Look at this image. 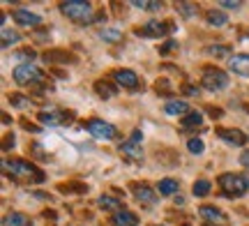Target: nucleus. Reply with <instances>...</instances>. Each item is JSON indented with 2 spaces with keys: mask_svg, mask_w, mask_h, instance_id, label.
Segmentation results:
<instances>
[{
  "mask_svg": "<svg viewBox=\"0 0 249 226\" xmlns=\"http://www.w3.org/2000/svg\"><path fill=\"white\" fill-rule=\"evenodd\" d=\"M217 182H219L222 196H229V199H238L249 191V178L242 173H222Z\"/></svg>",
  "mask_w": 249,
  "mask_h": 226,
  "instance_id": "obj_1",
  "label": "nucleus"
},
{
  "mask_svg": "<svg viewBox=\"0 0 249 226\" xmlns=\"http://www.w3.org/2000/svg\"><path fill=\"white\" fill-rule=\"evenodd\" d=\"M60 12L67 18L76 21V23H83V26H86V23H92V21H97L92 5H90V2H81V0H70V2H62Z\"/></svg>",
  "mask_w": 249,
  "mask_h": 226,
  "instance_id": "obj_2",
  "label": "nucleus"
},
{
  "mask_svg": "<svg viewBox=\"0 0 249 226\" xmlns=\"http://www.w3.org/2000/svg\"><path fill=\"white\" fill-rule=\"evenodd\" d=\"M5 169H7L14 178H21V180L44 182V173L39 171L35 164L26 162V159H12V162H5Z\"/></svg>",
  "mask_w": 249,
  "mask_h": 226,
  "instance_id": "obj_3",
  "label": "nucleus"
},
{
  "mask_svg": "<svg viewBox=\"0 0 249 226\" xmlns=\"http://www.w3.org/2000/svg\"><path fill=\"white\" fill-rule=\"evenodd\" d=\"M12 76H14V81L18 83V86H35V83H42L44 81V72L39 70V67H35V65H18L17 70L12 72Z\"/></svg>",
  "mask_w": 249,
  "mask_h": 226,
  "instance_id": "obj_4",
  "label": "nucleus"
},
{
  "mask_svg": "<svg viewBox=\"0 0 249 226\" xmlns=\"http://www.w3.org/2000/svg\"><path fill=\"white\" fill-rule=\"evenodd\" d=\"M201 83H203L205 90L219 92V90H226V86H229V76H226V72L217 70V67H205Z\"/></svg>",
  "mask_w": 249,
  "mask_h": 226,
  "instance_id": "obj_5",
  "label": "nucleus"
},
{
  "mask_svg": "<svg viewBox=\"0 0 249 226\" xmlns=\"http://www.w3.org/2000/svg\"><path fill=\"white\" fill-rule=\"evenodd\" d=\"M171 30H176L173 21H148L145 26H141L136 30V35L139 37H164Z\"/></svg>",
  "mask_w": 249,
  "mask_h": 226,
  "instance_id": "obj_6",
  "label": "nucleus"
},
{
  "mask_svg": "<svg viewBox=\"0 0 249 226\" xmlns=\"http://www.w3.org/2000/svg\"><path fill=\"white\" fill-rule=\"evenodd\" d=\"M88 132L95 139H102V141H113L118 139V129L111 122H104V120H97V118H92L88 122Z\"/></svg>",
  "mask_w": 249,
  "mask_h": 226,
  "instance_id": "obj_7",
  "label": "nucleus"
},
{
  "mask_svg": "<svg viewBox=\"0 0 249 226\" xmlns=\"http://www.w3.org/2000/svg\"><path fill=\"white\" fill-rule=\"evenodd\" d=\"M214 134L219 136V139H224L226 143H231V145H245V143H247V134H245V132H240V129H226V127H217V129H214Z\"/></svg>",
  "mask_w": 249,
  "mask_h": 226,
  "instance_id": "obj_8",
  "label": "nucleus"
},
{
  "mask_svg": "<svg viewBox=\"0 0 249 226\" xmlns=\"http://www.w3.org/2000/svg\"><path fill=\"white\" fill-rule=\"evenodd\" d=\"M14 21H17L18 26H39L42 23V17L39 14H35V12H30V9H23V7H18V9H14Z\"/></svg>",
  "mask_w": 249,
  "mask_h": 226,
  "instance_id": "obj_9",
  "label": "nucleus"
},
{
  "mask_svg": "<svg viewBox=\"0 0 249 226\" xmlns=\"http://www.w3.org/2000/svg\"><path fill=\"white\" fill-rule=\"evenodd\" d=\"M116 81L118 86H123V88H127V90H136L139 88V76H136V72H132V70H116Z\"/></svg>",
  "mask_w": 249,
  "mask_h": 226,
  "instance_id": "obj_10",
  "label": "nucleus"
},
{
  "mask_svg": "<svg viewBox=\"0 0 249 226\" xmlns=\"http://www.w3.org/2000/svg\"><path fill=\"white\" fill-rule=\"evenodd\" d=\"M229 70L238 76H249V55L247 53H238L229 58Z\"/></svg>",
  "mask_w": 249,
  "mask_h": 226,
  "instance_id": "obj_11",
  "label": "nucleus"
},
{
  "mask_svg": "<svg viewBox=\"0 0 249 226\" xmlns=\"http://www.w3.org/2000/svg\"><path fill=\"white\" fill-rule=\"evenodd\" d=\"M134 196H136V201L143 203V206H155L160 194H155L148 185H136V187H134Z\"/></svg>",
  "mask_w": 249,
  "mask_h": 226,
  "instance_id": "obj_12",
  "label": "nucleus"
},
{
  "mask_svg": "<svg viewBox=\"0 0 249 226\" xmlns=\"http://www.w3.org/2000/svg\"><path fill=\"white\" fill-rule=\"evenodd\" d=\"M198 215H201L205 222H210V224H224V222H226V215H224L219 208H214V206H201V208H198Z\"/></svg>",
  "mask_w": 249,
  "mask_h": 226,
  "instance_id": "obj_13",
  "label": "nucleus"
},
{
  "mask_svg": "<svg viewBox=\"0 0 249 226\" xmlns=\"http://www.w3.org/2000/svg\"><path fill=\"white\" fill-rule=\"evenodd\" d=\"M139 217H136V212H129V210H118L113 212V217H111V224L113 226H136Z\"/></svg>",
  "mask_w": 249,
  "mask_h": 226,
  "instance_id": "obj_14",
  "label": "nucleus"
},
{
  "mask_svg": "<svg viewBox=\"0 0 249 226\" xmlns=\"http://www.w3.org/2000/svg\"><path fill=\"white\" fill-rule=\"evenodd\" d=\"M71 113H39L37 120H42V125H49V127H55L60 122H70Z\"/></svg>",
  "mask_w": 249,
  "mask_h": 226,
  "instance_id": "obj_15",
  "label": "nucleus"
},
{
  "mask_svg": "<svg viewBox=\"0 0 249 226\" xmlns=\"http://www.w3.org/2000/svg\"><path fill=\"white\" fill-rule=\"evenodd\" d=\"M178 190H180V182L173 180V178H164V180H160V185H157L160 196H173V194H178Z\"/></svg>",
  "mask_w": 249,
  "mask_h": 226,
  "instance_id": "obj_16",
  "label": "nucleus"
},
{
  "mask_svg": "<svg viewBox=\"0 0 249 226\" xmlns=\"http://www.w3.org/2000/svg\"><path fill=\"white\" fill-rule=\"evenodd\" d=\"M164 111H166L169 116H182V113H192V111H189V104H187V102H182V100H171V102H166Z\"/></svg>",
  "mask_w": 249,
  "mask_h": 226,
  "instance_id": "obj_17",
  "label": "nucleus"
},
{
  "mask_svg": "<svg viewBox=\"0 0 249 226\" xmlns=\"http://www.w3.org/2000/svg\"><path fill=\"white\" fill-rule=\"evenodd\" d=\"M205 18H208V23L214 28H222L229 23V17L224 14V12H219V9H208V14H205Z\"/></svg>",
  "mask_w": 249,
  "mask_h": 226,
  "instance_id": "obj_18",
  "label": "nucleus"
},
{
  "mask_svg": "<svg viewBox=\"0 0 249 226\" xmlns=\"http://www.w3.org/2000/svg\"><path fill=\"white\" fill-rule=\"evenodd\" d=\"M120 153L127 155V159H132V162H141L143 159V150L141 148H136L134 143H129V141L120 145Z\"/></svg>",
  "mask_w": 249,
  "mask_h": 226,
  "instance_id": "obj_19",
  "label": "nucleus"
},
{
  "mask_svg": "<svg viewBox=\"0 0 249 226\" xmlns=\"http://www.w3.org/2000/svg\"><path fill=\"white\" fill-rule=\"evenodd\" d=\"M2 226H33V224H30V219L23 212H12V215L2 219Z\"/></svg>",
  "mask_w": 249,
  "mask_h": 226,
  "instance_id": "obj_20",
  "label": "nucleus"
},
{
  "mask_svg": "<svg viewBox=\"0 0 249 226\" xmlns=\"http://www.w3.org/2000/svg\"><path fill=\"white\" fill-rule=\"evenodd\" d=\"M44 60L49 65H53V63H70V60H76V58L70 55L67 51H49V53H44Z\"/></svg>",
  "mask_w": 249,
  "mask_h": 226,
  "instance_id": "obj_21",
  "label": "nucleus"
},
{
  "mask_svg": "<svg viewBox=\"0 0 249 226\" xmlns=\"http://www.w3.org/2000/svg\"><path fill=\"white\" fill-rule=\"evenodd\" d=\"M99 208H104V210H111V212H118V210L123 208V203H120V199H113V196H99Z\"/></svg>",
  "mask_w": 249,
  "mask_h": 226,
  "instance_id": "obj_22",
  "label": "nucleus"
},
{
  "mask_svg": "<svg viewBox=\"0 0 249 226\" xmlns=\"http://www.w3.org/2000/svg\"><path fill=\"white\" fill-rule=\"evenodd\" d=\"M95 92H97L102 100H108V97H113V95H116V88H113L108 81H97L95 83Z\"/></svg>",
  "mask_w": 249,
  "mask_h": 226,
  "instance_id": "obj_23",
  "label": "nucleus"
},
{
  "mask_svg": "<svg viewBox=\"0 0 249 226\" xmlns=\"http://www.w3.org/2000/svg\"><path fill=\"white\" fill-rule=\"evenodd\" d=\"M203 125V113H198V111H192V113H187L185 120H182V127L185 129H192V127H201Z\"/></svg>",
  "mask_w": 249,
  "mask_h": 226,
  "instance_id": "obj_24",
  "label": "nucleus"
},
{
  "mask_svg": "<svg viewBox=\"0 0 249 226\" xmlns=\"http://www.w3.org/2000/svg\"><path fill=\"white\" fill-rule=\"evenodd\" d=\"M21 35H18L17 30H9V28H2V49H9L12 44H17Z\"/></svg>",
  "mask_w": 249,
  "mask_h": 226,
  "instance_id": "obj_25",
  "label": "nucleus"
},
{
  "mask_svg": "<svg viewBox=\"0 0 249 226\" xmlns=\"http://www.w3.org/2000/svg\"><path fill=\"white\" fill-rule=\"evenodd\" d=\"M99 37H102L104 42L116 44V42H120V39H123V33H120V30H116V28H104V30L99 33Z\"/></svg>",
  "mask_w": 249,
  "mask_h": 226,
  "instance_id": "obj_26",
  "label": "nucleus"
},
{
  "mask_svg": "<svg viewBox=\"0 0 249 226\" xmlns=\"http://www.w3.org/2000/svg\"><path fill=\"white\" fill-rule=\"evenodd\" d=\"M210 180H196L194 187H192V191H194V196H208L210 194Z\"/></svg>",
  "mask_w": 249,
  "mask_h": 226,
  "instance_id": "obj_27",
  "label": "nucleus"
},
{
  "mask_svg": "<svg viewBox=\"0 0 249 226\" xmlns=\"http://www.w3.org/2000/svg\"><path fill=\"white\" fill-rule=\"evenodd\" d=\"M176 9H178V12L182 14V17L189 18V17H194V14H196V9H198V7H196L194 2H178V5H176Z\"/></svg>",
  "mask_w": 249,
  "mask_h": 226,
  "instance_id": "obj_28",
  "label": "nucleus"
},
{
  "mask_svg": "<svg viewBox=\"0 0 249 226\" xmlns=\"http://www.w3.org/2000/svg\"><path fill=\"white\" fill-rule=\"evenodd\" d=\"M208 53L214 55V58H224V55H229V53H231V46H226V44L208 46Z\"/></svg>",
  "mask_w": 249,
  "mask_h": 226,
  "instance_id": "obj_29",
  "label": "nucleus"
},
{
  "mask_svg": "<svg viewBox=\"0 0 249 226\" xmlns=\"http://www.w3.org/2000/svg\"><path fill=\"white\" fill-rule=\"evenodd\" d=\"M134 7L145 9V12H155V9H161V2H148V0H134Z\"/></svg>",
  "mask_w": 249,
  "mask_h": 226,
  "instance_id": "obj_30",
  "label": "nucleus"
},
{
  "mask_svg": "<svg viewBox=\"0 0 249 226\" xmlns=\"http://www.w3.org/2000/svg\"><path fill=\"white\" fill-rule=\"evenodd\" d=\"M187 148H189V153H194V155H201L203 153V141L201 139H189V143H187Z\"/></svg>",
  "mask_w": 249,
  "mask_h": 226,
  "instance_id": "obj_31",
  "label": "nucleus"
},
{
  "mask_svg": "<svg viewBox=\"0 0 249 226\" xmlns=\"http://www.w3.org/2000/svg\"><path fill=\"white\" fill-rule=\"evenodd\" d=\"M157 92H161V95H171L173 92V86H171L169 79H160L157 81Z\"/></svg>",
  "mask_w": 249,
  "mask_h": 226,
  "instance_id": "obj_32",
  "label": "nucleus"
},
{
  "mask_svg": "<svg viewBox=\"0 0 249 226\" xmlns=\"http://www.w3.org/2000/svg\"><path fill=\"white\" fill-rule=\"evenodd\" d=\"M9 102H12V106L21 109V106H26L30 100H28V97H23V95H17V92H14V95H9Z\"/></svg>",
  "mask_w": 249,
  "mask_h": 226,
  "instance_id": "obj_33",
  "label": "nucleus"
},
{
  "mask_svg": "<svg viewBox=\"0 0 249 226\" xmlns=\"http://www.w3.org/2000/svg\"><path fill=\"white\" fill-rule=\"evenodd\" d=\"M58 190H60V191H71V190H76V191H81V194H83V191L88 190V187H83V185H74V182H70V185H60Z\"/></svg>",
  "mask_w": 249,
  "mask_h": 226,
  "instance_id": "obj_34",
  "label": "nucleus"
},
{
  "mask_svg": "<svg viewBox=\"0 0 249 226\" xmlns=\"http://www.w3.org/2000/svg\"><path fill=\"white\" fill-rule=\"evenodd\" d=\"M182 92L189 95V97H198V95H201V90H198L196 86H182Z\"/></svg>",
  "mask_w": 249,
  "mask_h": 226,
  "instance_id": "obj_35",
  "label": "nucleus"
},
{
  "mask_svg": "<svg viewBox=\"0 0 249 226\" xmlns=\"http://www.w3.org/2000/svg\"><path fill=\"white\" fill-rule=\"evenodd\" d=\"M176 42H164V44L160 46V53H171V51H173V49H176Z\"/></svg>",
  "mask_w": 249,
  "mask_h": 226,
  "instance_id": "obj_36",
  "label": "nucleus"
},
{
  "mask_svg": "<svg viewBox=\"0 0 249 226\" xmlns=\"http://www.w3.org/2000/svg\"><path fill=\"white\" fill-rule=\"evenodd\" d=\"M14 143H17V141H14V134H7V136H5V143H2V150L14 148Z\"/></svg>",
  "mask_w": 249,
  "mask_h": 226,
  "instance_id": "obj_37",
  "label": "nucleus"
},
{
  "mask_svg": "<svg viewBox=\"0 0 249 226\" xmlns=\"http://www.w3.org/2000/svg\"><path fill=\"white\" fill-rule=\"evenodd\" d=\"M141 139H143V134L136 129V132H132V139H129V143H134V145H139L141 143Z\"/></svg>",
  "mask_w": 249,
  "mask_h": 226,
  "instance_id": "obj_38",
  "label": "nucleus"
},
{
  "mask_svg": "<svg viewBox=\"0 0 249 226\" xmlns=\"http://www.w3.org/2000/svg\"><path fill=\"white\" fill-rule=\"evenodd\" d=\"M222 7H229V9H240V7H242V2H231V0H224V2H222Z\"/></svg>",
  "mask_w": 249,
  "mask_h": 226,
  "instance_id": "obj_39",
  "label": "nucleus"
},
{
  "mask_svg": "<svg viewBox=\"0 0 249 226\" xmlns=\"http://www.w3.org/2000/svg\"><path fill=\"white\" fill-rule=\"evenodd\" d=\"M240 164L245 166V169H249V150H245V153L240 155Z\"/></svg>",
  "mask_w": 249,
  "mask_h": 226,
  "instance_id": "obj_40",
  "label": "nucleus"
},
{
  "mask_svg": "<svg viewBox=\"0 0 249 226\" xmlns=\"http://www.w3.org/2000/svg\"><path fill=\"white\" fill-rule=\"evenodd\" d=\"M21 125H23V129H28V132H39V127L30 125V122H26V120H23V122H21Z\"/></svg>",
  "mask_w": 249,
  "mask_h": 226,
  "instance_id": "obj_41",
  "label": "nucleus"
},
{
  "mask_svg": "<svg viewBox=\"0 0 249 226\" xmlns=\"http://www.w3.org/2000/svg\"><path fill=\"white\" fill-rule=\"evenodd\" d=\"M208 113H210V116H222V111H219V109H213V106L208 109Z\"/></svg>",
  "mask_w": 249,
  "mask_h": 226,
  "instance_id": "obj_42",
  "label": "nucleus"
},
{
  "mask_svg": "<svg viewBox=\"0 0 249 226\" xmlns=\"http://www.w3.org/2000/svg\"><path fill=\"white\" fill-rule=\"evenodd\" d=\"M208 226H217V224H208Z\"/></svg>",
  "mask_w": 249,
  "mask_h": 226,
  "instance_id": "obj_43",
  "label": "nucleus"
}]
</instances>
